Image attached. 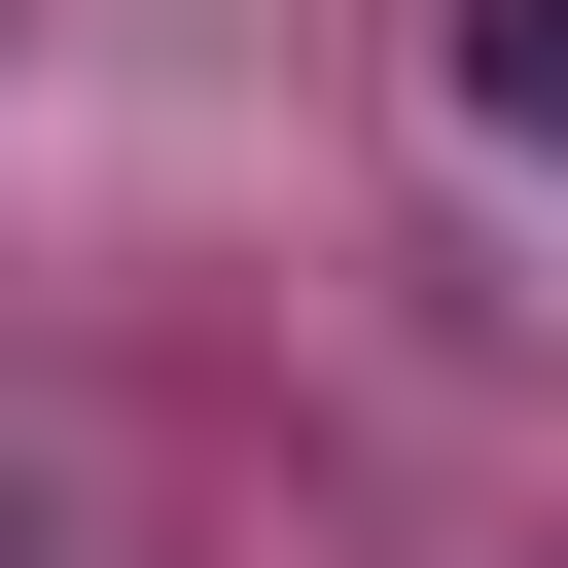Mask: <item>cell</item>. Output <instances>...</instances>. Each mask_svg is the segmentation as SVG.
<instances>
[{
	"label": "cell",
	"instance_id": "1",
	"mask_svg": "<svg viewBox=\"0 0 568 568\" xmlns=\"http://www.w3.org/2000/svg\"><path fill=\"white\" fill-rule=\"evenodd\" d=\"M462 106H497V142L568 178V0H462Z\"/></svg>",
	"mask_w": 568,
	"mask_h": 568
}]
</instances>
